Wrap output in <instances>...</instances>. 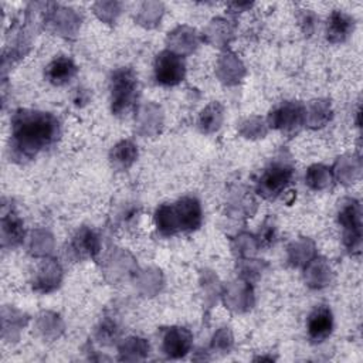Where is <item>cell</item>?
<instances>
[{
    "label": "cell",
    "instance_id": "6da1fadb",
    "mask_svg": "<svg viewBox=\"0 0 363 363\" xmlns=\"http://www.w3.org/2000/svg\"><path fill=\"white\" fill-rule=\"evenodd\" d=\"M60 133L57 118L48 112L20 109L11 119V136L16 149L33 156L54 143Z\"/></svg>",
    "mask_w": 363,
    "mask_h": 363
},
{
    "label": "cell",
    "instance_id": "7a4b0ae2",
    "mask_svg": "<svg viewBox=\"0 0 363 363\" xmlns=\"http://www.w3.org/2000/svg\"><path fill=\"white\" fill-rule=\"evenodd\" d=\"M157 230L164 235L193 231L201 224V207L197 199L183 197L174 204H162L155 214Z\"/></svg>",
    "mask_w": 363,
    "mask_h": 363
},
{
    "label": "cell",
    "instance_id": "3957f363",
    "mask_svg": "<svg viewBox=\"0 0 363 363\" xmlns=\"http://www.w3.org/2000/svg\"><path fill=\"white\" fill-rule=\"evenodd\" d=\"M138 96V78L130 68H119L111 78V109L115 115L126 112Z\"/></svg>",
    "mask_w": 363,
    "mask_h": 363
},
{
    "label": "cell",
    "instance_id": "277c9868",
    "mask_svg": "<svg viewBox=\"0 0 363 363\" xmlns=\"http://www.w3.org/2000/svg\"><path fill=\"white\" fill-rule=\"evenodd\" d=\"M184 72L186 67L180 55L169 50L157 54L155 60V78L159 84L166 86L177 85L183 81Z\"/></svg>",
    "mask_w": 363,
    "mask_h": 363
},
{
    "label": "cell",
    "instance_id": "5b68a950",
    "mask_svg": "<svg viewBox=\"0 0 363 363\" xmlns=\"http://www.w3.org/2000/svg\"><path fill=\"white\" fill-rule=\"evenodd\" d=\"M291 177V167L285 164H272L262 173L258 182V191L264 197H274L282 191V189L289 183Z\"/></svg>",
    "mask_w": 363,
    "mask_h": 363
},
{
    "label": "cell",
    "instance_id": "8992f818",
    "mask_svg": "<svg viewBox=\"0 0 363 363\" xmlns=\"http://www.w3.org/2000/svg\"><path fill=\"white\" fill-rule=\"evenodd\" d=\"M308 336L312 342L320 343L329 337L333 329V316L328 306L320 305L308 318Z\"/></svg>",
    "mask_w": 363,
    "mask_h": 363
},
{
    "label": "cell",
    "instance_id": "52a82bcc",
    "mask_svg": "<svg viewBox=\"0 0 363 363\" xmlns=\"http://www.w3.org/2000/svg\"><path fill=\"white\" fill-rule=\"evenodd\" d=\"M191 346V335L184 328H172L163 337V350L169 357L184 356Z\"/></svg>",
    "mask_w": 363,
    "mask_h": 363
},
{
    "label": "cell",
    "instance_id": "ba28073f",
    "mask_svg": "<svg viewBox=\"0 0 363 363\" xmlns=\"http://www.w3.org/2000/svg\"><path fill=\"white\" fill-rule=\"evenodd\" d=\"M303 118V109L299 104L286 102L277 108L269 115V123L274 128L279 129H294L296 128Z\"/></svg>",
    "mask_w": 363,
    "mask_h": 363
},
{
    "label": "cell",
    "instance_id": "9c48e42d",
    "mask_svg": "<svg viewBox=\"0 0 363 363\" xmlns=\"http://www.w3.org/2000/svg\"><path fill=\"white\" fill-rule=\"evenodd\" d=\"M45 78L54 85H64L77 75V65L68 57H57L47 67Z\"/></svg>",
    "mask_w": 363,
    "mask_h": 363
},
{
    "label": "cell",
    "instance_id": "30bf717a",
    "mask_svg": "<svg viewBox=\"0 0 363 363\" xmlns=\"http://www.w3.org/2000/svg\"><path fill=\"white\" fill-rule=\"evenodd\" d=\"M353 28V20L343 11L335 10L328 21V38L333 43L343 41Z\"/></svg>",
    "mask_w": 363,
    "mask_h": 363
},
{
    "label": "cell",
    "instance_id": "8fae6325",
    "mask_svg": "<svg viewBox=\"0 0 363 363\" xmlns=\"http://www.w3.org/2000/svg\"><path fill=\"white\" fill-rule=\"evenodd\" d=\"M136 157V147L130 142H122L112 150V160L122 167L129 166Z\"/></svg>",
    "mask_w": 363,
    "mask_h": 363
},
{
    "label": "cell",
    "instance_id": "7c38bea8",
    "mask_svg": "<svg viewBox=\"0 0 363 363\" xmlns=\"http://www.w3.org/2000/svg\"><path fill=\"white\" fill-rule=\"evenodd\" d=\"M75 245H77L78 251L86 252V254H89V255H92V254H95V252L98 251V240H96V237H95L91 231H88V230H85V231H82V233L79 234V238H77Z\"/></svg>",
    "mask_w": 363,
    "mask_h": 363
}]
</instances>
